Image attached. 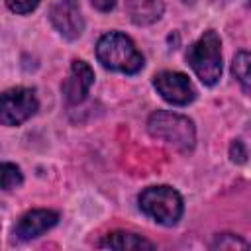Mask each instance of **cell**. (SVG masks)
<instances>
[{"label":"cell","instance_id":"cell-12","mask_svg":"<svg viewBox=\"0 0 251 251\" xmlns=\"http://www.w3.org/2000/svg\"><path fill=\"white\" fill-rule=\"evenodd\" d=\"M249 63H251V57L247 51H239L235 57H233V65H231V71H233V76L237 78V82L241 84L243 92H249V86H251V76H249Z\"/></svg>","mask_w":251,"mask_h":251},{"label":"cell","instance_id":"cell-13","mask_svg":"<svg viewBox=\"0 0 251 251\" xmlns=\"http://www.w3.org/2000/svg\"><path fill=\"white\" fill-rule=\"evenodd\" d=\"M22 182H24V176H22L20 167H16L14 163H2L0 161V188L12 190V188L20 186Z\"/></svg>","mask_w":251,"mask_h":251},{"label":"cell","instance_id":"cell-5","mask_svg":"<svg viewBox=\"0 0 251 251\" xmlns=\"http://www.w3.org/2000/svg\"><path fill=\"white\" fill-rule=\"evenodd\" d=\"M37 98L31 88L16 86L0 94V124L20 126L37 112Z\"/></svg>","mask_w":251,"mask_h":251},{"label":"cell","instance_id":"cell-15","mask_svg":"<svg viewBox=\"0 0 251 251\" xmlns=\"http://www.w3.org/2000/svg\"><path fill=\"white\" fill-rule=\"evenodd\" d=\"M39 0H6V6L16 14H29L37 8Z\"/></svg>","mask_w":251,"mask_h":251},{"label":"cell","instance_id":"cell-4","mask_svg":"<svg viewBox=\"0 0 251 251\" xmlns=\"http://www.w3.org/2000/svg\"><path fill=\"white\" fill-rule=\"evenodd\" d=\"M139 210L161 226H175L184 210L180 194L171 186H149L139 194Z\"/></svg>","mask_w":251,"mask_h":251},{"label":"cell","instance_id":"cell-17","mask_svg":"<svg viewBox=\"0 0 251 251\" xmlns=\"http://www.w3.org/2000/svg\"><path fill=\"white\" fill-rule=\"evenodd\" d=\"M118 0H90V4L98 10V12H110L116 6Z\"/></svg>","mask_w":251,"mask_h":251},{"label":"cell","instance_id":"cell-11","mask_svg":"<svg viewBox=\"0 0 251 251\" xmlns=\"http://www.w3.org/2000/svg\"><path fill=\"white\" fill-rule=\"evenodd\" d=\"M98 247H106V249H155V245L151 241H147L145 237L137 235V233H129V231H112L108 235H104V239L98 243Z\"/></svg>","mask_w":251,"mask_h":251},{"label":"cell","instance_id":"cell-3","mask_svg":"<svg viewBox=\"0 0 251 251\" xmlns=\"http://www.w3.org/2000/svg\"><path fill=\"white\" fill-rule=\"evenodd\" d=\"M186 61L196 76L206 84L214 86L222 76V41L214 29H208L194 41L186 51Z\"/></svg>","mask_w":251,"mask_h":251},{"label":"cell","instance_id":"cell-6","mask_svg":"<svg viewBox=\"0 0 251 251\" xmlns=\"http://www.w3.org/2000/svg\"><path fill=\"white\" fill-rule=\"evenodd\" d=\"M153 86L157 88L161 98L173 106H186L196 96V90L190 78L176 71H161L159 75H155Z\"/></svg>","mask_w":251,"mask_h":251},{"label":"cell","instance_id":"cell-2","mask_svg":"<svg viewBox=\"0 0 251 251\" xmlns=\"http://www.w3.org/2000/svg\"><path fill=\"white\" fill-rule=\"evenodd\" d=\"M147 131L151 133V137L161 139L163 143L182 153L192 151L196 143V129H194L192 120H188L186 116L175 114V112H167V110H159L149 116Z\"/></svg>","mask_w":251,"mask_h":251},{"label":"cell","instance_id":"cell-16","mask_svg":"<svg viewBox=\"0 0 251 251\" xmlns=\"http://www.w3.org/2000/svg\"><path fill=\"white\" fill-rule=\"evenodd\" d=\"M229 157H231L233 163H239V165L247 161V149H245L243 141L235 139V141L231 143V147H229Z\"/></svg>","mask_w":251,"mask_h":251},{"label":"cell","instance_id":"cell-7","mask_svg":"<svg viewBox=\"0 0 251 251\" xmlns=\"http://www.w3.org/2000/svg\"><path fill=\"white\" fill-rule=\"evenodd\" d=\"M49 20L53 27L69 41H75L82 35L84 18L78 6V0H59L49 10Z\"/></svg>","mask_w":251,"mask_h":251},{"label":"cell","instance_id":"cell-10","mask_svg":"<svg viewBox=\"0 0 251 251\" xmlns=\"http://www.w3.org/2000/svg\"><path fill=\"white\" fill-rule=\"evenodd\" d=\"M161 0H126V12L135 25H149L163 16Z\"/></svg>","mask_w":251,"mask_h":251},{"label":"cell","instance_id":"cell-14","mask_svg":"<svg viewBox=\"0 0 251 251\" xmlns=\"http://www.w3.org/2000/svg\"><path fill=\"white\" fill-rule=\"evenodd\" d=\"M245 247H247V243L233 233L216 235V239L212 243V249H245Z\"/></svg>","mask_w":251,"mask_h":251},{"label":"cell","instance_id":"cell-1","mask_svg":"<svg viewBox=\"0 0 251 251\" xmlns=\"http://www.w3.org/2000/svg\"><path fill=\"white\" fill-rule=\"evenodd\" d=\"M96 57L102 67L126 75H135L143 69V55L137 51L135 43L120 31H110L102 35L96 43Z\"/></svg>","mask_w":251,"mask_h":251},{"label":"cell","instance_id":"cell-9","mask_svg":"<svg viewBox=\"0 0 251 251\" xmlns=\"http://www.w3.org/2000/svg\"><path fill=\"white\" fill-rule=\"evenodd\" d=\"M57 222H59V214L53 210H41V208L29 210L18 220V224L14 227V235L20 241H29V239H35L41 233L49 231Z\"/></svg>","mask_w":251,"mask_h":251},{"label":"cell","instance_id":"cell-8","mask_svg":"<svg viewBox=\"0 0 251 251\" xmlns=\"http://www.w3.org/2000/svg\"><path fill=\"white\" fill-rule=\"evenodd\" d=\"M94 82V71L90 69L88 63L80 61V59H75L71 63V73H69V78L63 82V96L69 104H78L86 98L90 86Z\"/></svg>","mask_w":251,"mask_h":251}]
</instances>
